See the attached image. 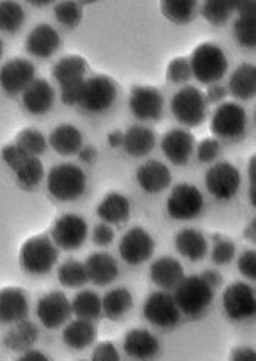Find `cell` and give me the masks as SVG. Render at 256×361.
I'll return each instance as SVG.
<instances>
[{"instance_id": "cell-35", "label": "cell", "mask_w": 256, "mask_h": 361, "mask_svg": "<svg viewBox=\"0 0 256 361\" xmlns=\"http://www.w3.org/2000/svg\"><path fill=\"white\" fill-rule=\"evenodd\" d=\"M37 335L39 331L36 324L28 320H22L13 324V328L8 331V334L5 335V345L13 350L25 352L31 348V345H34V341L37 340Z\"/></svg>"}, {"instance_id": "cell-15", "label": "cell", "mask_w": 256, "mask_h": 361, "mask_svg": "<svg viewBox=\"0 0 256 361\" xmlns=\"http://www.w3.org/2000/svg\"><path fill=\"white\" fill-rule=\"evenodd\" d=\"M36 314L46 329H58L70 322L72 315L71 302L60 290L48 292L46 295L39 298Z\"/></svg>"}, {"instance_id": "cell-40", "label": "cell", "mask_w": 256, "mask_h": 361, "mask_svg": "<svg viewBox=\"0 0 256 361\" xmlns=\"http://www.w3.org/2000/svg\"><path fill=\"white\" fill-rule=\"evenodd\" d=\"M19 148L28 154V156L39 157L40 154H44L48 148L46 137L41 134L36 128H27V130L20 131L15 137V143Z\"/></svg>"}, {"instance_id": "cell-56", "label": "cell", "mask_w": 256, "mask_h": 361, "mask_svg": "<svg viewBox=\"0 0 256 361\" xmlns=\"http://www.w3.org/2000/svg\"><path fill=\"white\" fill-rule=\"evenodd\" d=\"M255 225H256V221L253 219L249 223V226H247V229H245V237H247V240H249V242H255Z\"/></svg>"}, {"instance_id": "cell-22", "label": "cell", "mask_w": 256, "mask_h": 361, "mask_svg": "<svg viewBox=\"0 0 256 361\" xmlns=\"http://www.w3.org/2000/svg\"><path fill=\"white\" fill-rule=\"evenodd\" d=\"M83 264L88 274V280L96 286H109L120 274L115 257L108 252H94Z\"/></svg>"}, {"instance_id": "cell-26", "label": "cell", "mask_w": 256, "mask_h": 361, "mask_svg": "<svg viewBox=\"0 0 256 361\" xmlns=\"http://www.w3.org/2000/svg\"><path fill=\"white\" fill-rule=\"evenodd\" d=\"M151 280L155 286L163 290L175 289L178 283L184 279V268L175 257H160L158 260L151 264L149 269Z\"/></svg>"}, {"instance_id": "cell-52", "label": "cell", "mask_w": 256, "mask_h": 361, "mask_svg": "<svg viewBox=\"0 0 256 361\" xmlns=\"http://www.w3.org/2000/svg\"><path fill=\"white\" fill-rule=\"evenodd\" d=\"M15 361H51V358L45 354V352L37 349H28L17 358Z\"/></svg>"}, {"instance_id": "cell-49", "label": "cell", "mask_w": 256, "mask_h": 361, "mask_svg": "<svg viewBox=\"0 0 256 361\" xmlns=\"http://www.w3.org/2000/svg\"><path fill=\"white\" fill-rule=\"evenodd\" d=\"M227 88L226 87H223V85H219V83H215V85H210V87L207 88V91H206V94H204V97H206V102L207 103H219L223 102L226 97H227Z\"/></svg>"}, {"instance_id": "cell-53", "label": "cell", "mask_w": 256, "mask_h": 361, "mask_svg": "<svg viewBox=\"0 0 256 361\" xmlns=\"http://www.w3.org/2000/svg\"><path fill=\"white\" fill-rule=\"evenodd\" d=\"M123 139H124V134L118 130H114L108 134V143L110 148H118V146H123Z\"/></svg>"}, {"instance_id": "cell-16", "label": "cell", "mask_w": 256, "mask_h": 361, "mask_svg": "<svg viewBox=\"0 0 256 361\" xmlns=\"http://www.w3.org/2000/svg\"><path fill=\"white\" fill-rule=\"evenodd\" d=\"M153 249H155V242L146 229L143 228H131L122 237L120 245H118V252H120L122 260L127 264L139 266L144 262H148Z\"/></svg>"}, {"instance_id": "cell-5", "label": "cell", "mask_w": 256, "mask_h": 361, "mask_svg": "<svg viewBox=\"0 0 256 361\" xmlns=\"http://www.w3.org/2000/svg\"><path fill=\"white\" fill-rule=\"evenodd\" d=\"M213 295L215 290L201 279V275H191L178 283L172 297L181 314L195 317L203 314L212 305Z\"/></svg>"}, {"instance_id": "cell-28", "label": "cell", "mask_w": 256, "mask_h": 361, "mask_svg": "<svg viewBox=\"0 0 256 361\" xmlns=\"http://www.w3.org/2000/svg\"><path fill=\"white\" fill-rule=\"evenodd\" d=\"M48 143L57 154L68 157L79 154V151L83 148V135L79 131V128L70 123H63L56 126L51 131Z\"/></svg>"}, {"instance_id": "cell-10", "label": "cell", "mask_w": 256, "mask_h": 361, "mask_svg": "<svg viewBox=\"0 0 256 361\" xmlns=\"http://www.w3.org/2000/svg\"><path fill=\"white\" fill-rule=\"evenodd\" d=\"M166 209L174 220H193L204 209L203 194L198 188L191 183H178L167 197Z\"/></svg>"}, {"instance_id": "cell-27", "label": "cell", "mask_w": 256, "mask_h": 361, "mask_svg": "<svg viewBox=\"0 0 256 361\" xmlns=\"http://www.w3.org/2000/svg\"><path fill=\"white\" fill-rule=\"evenodd\" d=\"M238 19L235 20V37L236 42L244 48L256 47V4L255 2H238L236 4Z\"/></svg>"}, {"instance_id": "cell-46", "label": "cell", "mask_w": 256, "mask_h": 361, "mask_svg": "<svg viewBox=\"0 0 256 361\" xmlns=\"http://www.w3.org/2000/svg\"><path fill=\"white\" fill-rule=\"evenodd\" d=\"M238 271L245 279L253 281L256 280V252L253 249H247L240 255V259H238Z\"/></svg>"}, {"instance_id": "cell-57", "label": "cell", "mask_w": 256, "mask_h": 361, "mask_svg": "<svg viewBox=\"0 0 256 361\" xmlns=\"http://www.w3.org/2000/svg\"><path fill=\"white\" fill-rule=\"evenodd\" d=\"M31 5H34V6H46V5H49L51 2H36V0H32V2H30Z\"/></svg>"}, {"instance_id": "cell-37", "label": "cell", "mask_w": 256, "mask_h": 361, "mask_svg": "<svg viewBox=\"0 0 256 361\" xmlns=\"http://www.w3.org/2000/svg\"><path fill=\"white\" fill-rule=\"evenodd\" d=\"M196 5L195 0H163L161 13L175 25H186L193 20Z\"/></svg>"}, {"instance_id": "cell-18", "label": "cell", "mask_w": 256, "mask_h": 361, "mask_svg": "<svg viewBox=\"0 0 256 361\" xmlns=\"http://www.w3.org/2000/svg\"><path fill=\"white\" fill-rule=\"evenodd\" d=\"M129 109L139 120H158L165 109V97L153 87H134L129 94Z\"/></svg>"}, {"instance_id": "cell-39", "label": "cell", "mask_w": 256, "mask_h": 361, "mask_svg": "<svg viewBox=\"0 0 256 361\" xmlns=\"http://www.w3.org/2000/svg\"><path fill=\"white\" fill-rule=\"evenodd\" d=\"M236 4L233 0H207L204 2L201 14L212 25H224L236 11Z\"/></svg>"}, {"instance_id": "cell-34", "label": "cell", "mask_w": 256, "mask_h": 361, "mask_svg": "<svg viewBox=\"0 0 256 361\" xmlns=\"http://www.w3.org/2000/svg\"><path fill=\"white\" fill-rule=\"evenodd\" d=\"M134 306L132 294L126 288H114L108 290L105 297L101 298V312H103L109 320H120L122 317Z\"/></svg>"}, {"instance_id": "cell-51", "label": "cell", "mask_w": 256, "mask_h": 361, "mask_svg": "<svg viewBox=\"0 0 256 361\" xmlns=\"http://www.w3.org/2000/svg\"><path fill=\"white\" fill-rule=\"evenodd\" d=\"M201 279L207 283V285L215 290L221 286V283H223V277H221V274L218 271H213V269H207L201 274Z\"/></svg>"}, {"instance_id": "cell-47", "label": "cell", "mask_w": 256, "mask_h": 361, "mask_svg": "<svg viewBox=\"0 0 256 361\" xmlns=\"http://www.w3.org/2000/svg\"><path fill=\"white\" fill-rule=\"evenodd\" d=\"M92 361H122L120 354H118V349L115 348L114 343L103 341L94 348L92 352Z\"/></svg>"}, {"instance_id": "cell-17", "label": "cell", "mask_w": 256, "mask_h": 361, "mask_svg": "<svg viewBox=\"0 0 256 361\" xmlns=\"http://www.w3.org/2000/svg\"><path fill=\"white\" fill-rule=\"evenodd\" d=\"M36 79V66L28 59L15 57L0 68V87L8 96H17L30 87Z\"/></svg>"}, {"instance_id": "cell-21", "label": "cell", "mask_w": 256, "mask_h": 361, "mask_svg": "<svg viewBox=\"0 0 256 361\" xmlns=\"http://www.w3.org/2000/svg\"><path fill=\"white\" fill-rule=\"evenodd\" d=\"M56 91L48 80L34 79L22 92V105L32 116H44L53 108Z\"/></svg>"}, {"instance_id": "cell-23", "label": "cell", "mask_w": 256, "mask_h": 361, "mask_svg": "<svg viewBox=\"0 0 256 361\" xmlns=\"http://www.w3.org/2000/svg\"><path fill=\"white\" fill-rule=\"evenodd\" d=\"M136 182L144 192L160 194L172 183V174L165 163L149 160L136 169Z\"/></svg>"}, {"instance_id": "cell-1", "label": "cell", "mask_w": 256, "mask_h": 361, "mask_svg": "<svg viewBox=\"0 0 256 361\" xmlns=\"http://www.w3.org/2000/svg\"><path fill=\"white\" fill-rule=\"evenodd\" d=\"M48 192L58 202H74L87 191V174L74 163H58L46 177Z\"/></svg>"}, {"instance_id": "cell-58", "label": "cell", "mask_w": 256, "mask_h": 361, "mask_svg": "<svg viewBox=\"0 0 256 361\" xmlns=\"http://www.w3.org/2000/svg\"><path fill=\"white\" fill-rule=\"evenodd\" d=\"M2 56H4V42L0 39V59H2Z\"/></svg>"}, {"instance_id": "cell-24", "label": "cell", "mask_w": 256, "mask_h": 361, "mask_svg": "<svg viewBox=\"0 0 256 361\" xmlns=\"http://www.w3.org/2000/svg\"><path fill=\"white\" fill-rule=\"evenodd\" d=\"M123 349L127 357L139 361H149L158 354L160 341L148 329H132L124 335Z\"/></svg>"}, {"instance_id": "cell-43", "label": "cell", "mask_w": 256, "mask_h": 361, "mask_svg": "<svg viewBox=\"0 0 256 361\" xmlns=\"http://www.w3.org/2000/svg\"><path fill=\"white\" fill-rule=\"evenodd\" d=\"M236 246L232 240L221 235H213L212 262L218 266H224L235 259Z\"/></svg>"}, {"instance_id": "cell-44", "label": "cell", "mask_w": 256, "mask_h": 361, "mask_svg": "<svg viewBox=\"0 0 256 361\" xmlns=\"http://www.w3.org/2000/svg\"><path fill=\"white\" fill-rule=\"evenodd\" d=\"M166 77H167V80H170L175 85L189 82L192 79V70H191L189 59L177 57L174 60H170L167 65V70H166Z\"/></svg>"}, {"instance_id": "cell-4", "label": "cell", "mask_w": 256, "mask_h": 361, "mask_svg": "<svg viewBox=\"0 0 256 361\" xmlns=\"http://www.w3.org/2000/svg\"><path fill=\"white\" fill-rule=\"evenodd\" d=\"M88 62L80 56H68L53 66V77L60 85L62 102L68 106H75L80 91L87 80Z\"/></svg>"}, {"instance_id": "cell-19", "label": "cell", "mask_w": 256, "mask_h": 361, "mask_svg": "<svg viewBox=\"0 0 256 361\" xmlns=\"http://www.w3.org/2000/svg\"><path fill=\"white\" fill-rule=\"evenodd\" d=\"M193 149L195 137L192 133L181 130V128H174L161 139V151H163L165 157L177 166H184L191 160Z\"/></svg>"}, {"instance_id": "cell-12", "label": "cell", "mask_w": 256, "mask_h": 361, "mask_svg": "<svg viewBox=\"0 0 256 361\" xmlns=\"http://www.w3.org/2000/svg\"><path fill=\"white\" fill-rule=\"evenodd\" d=\"M87 237L88 223L77 214H63L54 221L53 229H51V240L63 251H75L82 247Z\"/></svg>"}, {"instance_id": "cell-29", "label": "cell", "mask_w": 256, "mask_h": 361, "mask_svg": "<svg viewBox=\"0 0 256 361\" xmlns=\"http://www.w3.org/2000/svg\"><path fill=\"white\" fill-rule=\"evenodd\" d=\"M97 216L106 225H122L131 216V202L120 192H109L98 203Z\"/></svg>"}, {"instance_id": "cell-6", "label": "cell", "mask_w": 256, "mask_h": 361, "mask_svg": "<svg viewBox=\"0 0 256 361\" xmlns=\"http://www.w3.org/2000/svg\"><path fill=\"white\" fill-rule=\"evenodd\" d=\"M117 96V83L109 75L97 74L84 80L77 106L91 114H101L114 105Z\"/></svg>"}, {"instance_id": "cell-41", "label": "cell", "mask_w": 256, "mask_h": 361, "mask_svg": "<svg viewBox=\"0 0 256 361\" xmlns=\"http://www.w3.org/2000/svg\"><path fill=\"white\" fill-rule=\"evenodd\" d=\"M25 22V10L20 4L4 0L0 2V31L15 32L22 28Z\"/></svg>"}, {"instance_id": "cell-55", "label": "cell", "mask_w": 256, "mask_h": 361, "mask_svg": "<svg viewBox=\"0 0 256 361\" xmlns=\"http://www.w3.org/2000/svg\"><path fill=\"white\" fill-rule=\"evenodd\" d=\"M249 182L252 188H256V157L255 156L249 161Z\"/></svg>"}, {"instance_id": "cell-59", "label": "cell", "mask_w": 256, "mask_h": 361, "mask_svg": "<svg viewBox=\"0 0 256 361\" xmlns=\"http://www.w3.org/2000/svg\"><path fill=\"white\" fill-rule=\"evenodd\" d=\"M82 361H83V360H82Z\"/></svg>"}, {"instance_id": "cell-50", "label": "cell", "mask_w": 256, "mask_h": 361, "mask_svg": "<svg viewBox=\"0 0 256 361\" xmlns=\"http://www.w3.org/2000/svg\"><path fill=\"white\" fill-rule=\"evenodd\" d=\"M232 361H256V352L250 346L235 348L232 350Z\"/></svg>"}, {"instance_id": "cell-33", "label": "cell", "mask_w": 256, "mask_h": 361, "mask_svg": "<svg viewBox=\"0 0 256 361\" xmlns=\"http://www.w3.org/2000/svg\"><path fill=\"white\" fill-rule=\"evenodd\" d=\"M155 134L148 126L134 125L124 133L123 148L132 157L148 156L155 148Z\"/></svg>"}, {"instance_id": "cell-7", "label": "cell", "mask_w": 256, "mask_h": 361, "mask_svg": "<svg viewBox=\"0 0 256 361\" xmlns=\"http://www.w3.org/2000/svg\"><path fill=\"white\" fill-rule=\"evenodd\" d=\"M210 130L217 139L241 140L247 130L245 109L236 102H223L213 111Z\"/></svg>"}, {"instance_id": "cell-45", "label": "cell", "mask_w": 256, "mask_h": 361, "mask_svg": "<svg viewBox=\"0 0 256 361\" xmlns=\"http://www.w3.org/2000/svg\"><path fill=\"white\" fill-rule=\"evenodd\" d=\"M221 152V145L219 140L213 139V137H207L200 142L198 148H196V157L201 163H212L213 160H217Z\"/></svg>"}, {"instance_id": "cell-30", "label": "cell", "mask_w": 256, "mask_h": 361, "mask_svg": "<svg viewBox=\"0 0 256 361\" xmlns=\"http://www.w3.org/2000/svg\"><path fill=\"white\" fill-rule=\"evenodd\" d=\"M175 247L177 251L183 255L184 259L191 262H200L207 255L209 246L207 240L200 231L186 228L180 232H177L175 235Z\"/></svg>"}, {"instance_id": "cell-36", "label": "cell", "mask_w": 256, "mask_h": 361, "mask_svg": "<svg viewBox=\"0 0 256 361\" xmlns=\"http://www.w3.org/2000/svg\"><path fill=\"white\" fill-rule=\"evenodd\" d=\"M72 314L80 320H96L101 314V298L94 290H82L71 302Z\"/></svg>"}, {"instance_id": "cell-3", "label": "cell", "mask_w": 256, "mask_h": 361, "mask_svg": "<svg viewBox=\"0 0 256 361\" xmlns=\"http://www.w3.org/2000/svg\"><path fill=\"white\" fill-rule=\"evenodd\" d=\"M189 63L192 77L209 87L223 79L229 68L224 51L213 44H201L196 47L189 59Z\"/></svg>"}, {"instance_id": "cell-2", "label": "cell", "mask_w": 256, "mask_h": 361, "mask_svg": "<svg viewBox=\"0 0 256 361\" xmlns=\"http://www.w3.org/2000/svg\"><path fill=\"white\" fill-rule=\"evenodd\" d=\"M20 264L31 275H45L53 271L58 260V247L46 234L30 237L20 247Z\"/></svg>"}, {"instance_id": "cell-31", "label": "cell", "mask_w": 256, "mask_h": 361, "mask_svg": "<svg viewBox=\"0 0 256 361\" xmlns=\"http://www.w3.org/2000/svg\"><path fill=\"white\" fill-rule=\"evenodd\" d=\"M227 92L236 100H250L256 94V66L243 63L236 68L229 79Z\"/></svg>"}, {"instance_id": "cell-8", "label": "cell", "mask_w": 256, "mask_h": 361, "mask_svg": "<svg viewBox=\"0 0 256 361\" xmlns=\"http://www.w3.org/2000/svg\"><path fill=\"white\" fill-rule=\"evenodd\" d=\"M207 106L204 94L195 87H184L175 92L170 100V111L181 125L187 128H196L207 117Z\"/></svg>"}, {"instance_id": "cell-38", "label": "cell", "mask_w": 256, "mask_h": 361, "mask_svg": "<svg viewBox=\"0 0 256 361\" xmlns=\"http://www.w3.org/2000/svg\"><path fill=\"white\" fill-rule=\"evenodd\" d=\"M57 279L60 281V285L71 289L82 288L89 281L87 269H84V264L74 259L65 260L60 266H58Z\"/></svg>"}, {"instance_id": "cell-14", "label": "cell", "mask_w": 256, "mask_h": 361, "mask_svg": "<svg viewBox=\"0 0 256 361\" xmlns=\"http://www.w3.org/2000/svg\"><path fill=\"white\" fill-rule=\"evenodd\" d=\"M223 307L226 315L233 322H244L255 317L256 297L255 289L243 281L232 283L223 295Z\"/></svg>"}, {"instance_id": "cell-11", "label": "cell", "mask_w": 256, "mask_h": 361, "mask_svg": "<svg viewBox=\"0 0 256 361\" xmlns=\"http://www.w3.org/2000/svg\"><path fill=\"white\" fill-rule=\"evenodd\" d=\"M241 173L229 161H219L207 169L204 185L218 200H230L241 188Z\"/></svg>"}, {"instance_id": "cell-54", "label": "cell", "mask_w": 256, "mask_h": 361, "mask_svg": "<svg viewBox=\"0 0 256 361\" xmlns=\"http://www.w3.org/2000/svg\"><path fill=\"white\" fill-rule=\"evenodd\" d=\"M96 149L92 146H83V148L79 151V159L83 163H91L94 159H96Z\"/></svg>"}, {"instance_id": "cell-9", "label": "cell", "mask_w": 256, "mask_h": 361, "mask_svg": "<svg viewBox=\"0 0 256 361\" xmlns=\"http://www.w3.org/2000/svg\"><path fill=\"white\" fill-rule=\"evenodd\" d=\"M2 160L14 171L17 182L25 189L36 188L45 177L40 159L25 154L17 145L4 146Z\"/></svg>"}, {"instance_id": "cell-48", "label": "cell", "mask_w": 256, "mask_h": 361, "mask_svg": "<svg viewBox=\"0 0 256 361\" xmlns=\"http://www.w3.org/2000/svg\"><path fill=\"white\" fill-rule=\"evenodd\" d=\"M114 238H115V232L109 225H106V223H98V225L92 231V242L97 246H101V247L109 246L114 242Z\"/></svg>"}, {"instance_id": "cell-25", "label": "cell", "mask_w": 256, "mask_h": 361, "mask_svg": "<svg viewBox=\"0 0 256 361\" xmlns=\"http://www.w3.org/2000/svg\"><path fill=\"white\" fill-rule=\"evenodd\" d=\"M60 47V34L48 23H40L32 28L27 37V51L39 59H48Z\"/></svg>"}, {"instance_id": "cell-32", "label": "cell", "mask_w": 256, "mask_h": 361, "mask_svg": "<svg viewBox=\"0 0 256 361\" xmlns=\"http://www.w3.org/2000/svg\"><path fill=\"white\" fill-rule=\"evenodd\" d=\"M97 338L96 324L89 320H80L77 318L70 322L63 329L65 345L74 350H83L89 348Z\"/></svg>"}, {"instance_id": "cell-20", "label": "cell", "mask_w": 256, "mask_h": 361, "mask_svg": "<svg viewBox=\"0 0 256 361\" xmlns=\"http://www.w3.org/2000/svg\"><path fill=\"white\" fill-rule=\"evenodd\" d=\"M28 312L27 292L15 286L0 289V324H15L27 320Z\"/></svg>"}, {"instance_id": "cell-42", "label": "cell", "mask_w": 256, "mask_h": 361, "mask_svg": "<svg viewBox=\"0 0 256 361\" xmlns=\"http://www.w3.org/2000/svg\"><path fill=\"white\" fill-rule=\"evenodd\" d=\"M56 20L68 30H74L80 25L83 19V8L80 2L74 0H65V2L57 4L54 8Z\"/></svg>"}, {"instance_id": "cell-13", "label": "cell", "mask_w": 256, "mask_h": 361, "mask_svg": "<svg viewBox=\"0 0 256 361\" xmlns=\"http://www.w3.org/2000/svg\"><path fill=\"white\" fill-rule=\"evenodd\" d=\"M143 315L157 328H174L181 320L180 309L166 290L152 292L143 305Z\"/></svg>"}]
</instances>
